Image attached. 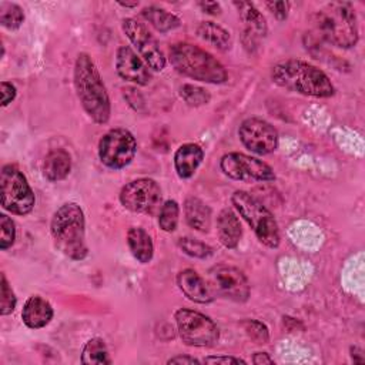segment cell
Instances as JSON below:
<instances>
[{"mask_svg":"<svg viewBox=\"0 0 365 365\" xmlns=\"http://www.w3.org/2000/svg\"><path fill=\"white\" fill-rule=\"evenodd\" d=\"M74 88L86 114L96 124H106L110 120L111 104L100 71L87 53H80L73 71Z\"/></svg>","mask_w":365,"mask_h":365,"instance_id":"obj_1","label":"cell"},{"mask_svg":"<svg viewBox=\"0 0 365 365\" xmlns=\"http://www.w3.org/2000/svg\"><path fill=\"white\" fill-rule=\"evenodd\" d=\"M271 78L277 86L302 96L327 98L335 93L331 80L322 70L297 58L277 63L271 70Z\"/></svg>","mask_w":365,"mask_h":365,"instance_id":"obj_2","label":"cell"},{"mask_svg":"<svg viewBox=\"0 0 365 365\" xmlns=\"http://www.w3.org/2000/svg\"><path fill=\"white\" fill-rule=\"evenodd\" d=\"M50 231L57 250L66 257L74 261H81L87 257L86 220L77 202H64L54 211Z\"/></svg>","mask_w":365,"mask_h":365,"instance_id":"obj_3","label":"cell"},{"mask_svg":"<svg viewBox=\"0 0 365 365\" xmlns=\"http://www.w3.org/2000/svg\"><path fill=\"white\" fill-rule=\"evenodd\" d=\"M168 58L177 73L192 80L210 84H222L228 80L225 67L212 54L191 43L173 44Z\"/></svg>","mask_w":365,"mask_h":365,"instance_id":"obj_4","label":"cell"},{"mask_svg":"<svg viewBox=\"0 0 365 365\" xmlns=\"http://www.w3.org/2000/svg\"><path fill=\"white\" fill-rule=\"evenodd\" d=\"M314 26L318 36L332 46L351 48L358 43L356 16L351 3H328L315 13Z\"/></svg>","mask_w":365,"mask_h":365,"instance_id":"obj_5","label":"cell"},{"mask_svg":"<svg viewBox=\"0 0 365 365\" xmlns=\"http://www.w3.org/2000/svg\"><path fill=\"white\" fill-rule=\"evenodd\" d=\"M231 202L238 214L255 232L258 241L268 248L279 245V230L272 212L255 197L245 191H235L231 195Z\"/></svg>","mask_w":365,"mask_h":365,"instance_id":"obj_6","label":"cell"},{"mask_svg":"<svg viewBox=\"0 0 365 365\" xmlns=\"http://www.w3.org/2000/svg\"><path fill=\"white\" fill-rule=\"evenodd\" d=\"M1 187V207L16 215H26L31 212L36 204L34 192L27 182L24 174L11 164H6L0 174Z\"/></svg>","mask_w":365,"mask_h":365,"instance_id":"obj_7","label":"cell"},{"mask_svg":"<svg viewBox=\"0 0 365 365\" xmlns=\"http://www.w3.org/2000/svg\"><path fill=\"white\" fill-rule=\"evenodd\" d=\"M174 319L180 338L185 345L207 348L218 342L220 329L205 314L190 308H178L174 312Z\"/></svg>","mask_w":365,"mask_h":365,"instance_id":"obj_8","label":"cell"},{"mask_svg":"<svg viewBox=\"0 0 365 365\" xmlns=\"http://www.w3.org/2000/svg\"><path fill=\"white\" fill-rule=\"evenodd\" d=\"M135 153V137L125 128H111L98 141L100 161L111 170L127 167L133 161Z\"/></svg>","mask_w":365,"mask_h":365,"instance_id":"obj_9","label":"cell"},{"mask_svg":"<svg viewBox=\"0 0 365 365\" xmlns=\"http://www.w3.org/2000/svg\"><path fill=\"white\" fill-rule=\"evenodd\" d=\"M210 291L234 302H245L250 298V282L245 274L232 265L217 264L208 269Z\"/></svg>","mask_w":365,"mask_h":365,"instance_id":"obj_10","label":"cell"},{"mask_svg":"<svg viewBox=\"0 0 365 365\" xmlns=\"http://www.w3.org/2000/svg\"><path fill=\"white\" fill-rule=\"evenodd\" d=\"M120 202L131 212L154 214L161 204V188L153 178L133 180L121 188Z\"/></svg>","mask_w":365,"mask_h":365,"instance_id":"obj_11","label":"cell"},{"mask_svg":"<svg viewBox=\"0 0 365 365\" xmlns=\"http://www.w3.org/2000/svg\"><path fill=\"white\" fill-rule=\"evenodd\" d=\"M220 168L232 180L261 182L275 180V173L267 163L242 153L224 154L220 160Z\"/></svg>","mask_w":365,"mask_h":365,"instance_id":"obj_12","label":"cell"},{"mask_svg":"<svg viewBox=\"0 0 365 365\" xmlns=\"http://www.w3.org/2000/svg\"><path fill=\"white\" fill-rule=\"evenodd\" d=\"M121 29L131 44L137 48L143 60L147 63V66L154 71H163L167 64L165 56L147 27L143 23H138L135 19L128 17L123 20Z\"/></svg>","mask_w":365,"mask_h":365,"instance_id":"obj_13","label":"cell"},{"mask_svg":"<svg viewBox=\"0 0 365 365\" xmlns=\"http://www.w3.org/2000/svg\"><path fill=\"white\" fill-rule=\"evenodd\" d=\"M238 137L242 145L254 154L267 155L278 147V133L268 121L250 117L244 120L238 128Z\"/></svg>","mask_w":365,"mask_h":365,"instance_id":"obj_14","label":"cell"},{"mask_svg":"<svg viewBox=\"0 0 365 365\" xmlns=\"http://www.w3.org/2000/svg\"><path fill=\"white\" fill-rule=\"evenodd\" d=\"M234 6L244 23L242 43L248 51H254V48L258 47V41L265 37L268 31L265 17L250 1H234Z\"/></svg>","mask_w":365,"mask_h":365,"instance_id":"obj_15","label":"cell"},{"mask_svg":"<svg viewBox=\"0 0 365 365\" xmlns=\"http://www.w3.org/2000/svg\"><path fill=\"white\" fill-rule=\"evenodd\" d=\"M115 70L123 80L137 86H147L151 81V73L148 71V67L128 46H121L117 48Z\"/></svg>","mask_w":365,"mask_h":365,"instance_id":"obj_16","label":"cell"},{"mask_svg":"<svg viewBox=\"0 0 365 365\" xmlns=\"http://www.w3.org/2000/svg\"><path fill=\"white\" fill-rule=\"evenodd\" d=\"M177 285L181 292L192 302L208 304L214 299L207 281L191 268H185L177 274Z\"/></svg>","mask_w":365,"mask_h":365,"instance_id":"obj_17","label":"cell"},{"mask_svg":"<svg viewBox=\"0 0 365 365\" xmlns=\"http://www.w3.org/2000/svg\"><path fill=\"white\" fill-rule=\"evenodd\" d=\"M53 315L54 311L51 304L40 295H31L30 298H27L21 311L23 322L31 329L46 327L53 319Z\"/></svg>","mask_w":365,"mask_h":365,"instance_id":"obj_18","label":"cell"},{"mask_svg":"<svg viewBox=\"0 0 365 365\" xmlns=\"http://www.w3.org/2000/svg\"><path fill=\"white\" fill-rule=\"evenodd\" d=\"M202 158L204 151L198 144L187 143L180 145L174 154V168L177 175L182 180L192 177L202 163Z\"/></svg>","mask_w":365,"mask_h":365,"instance_id":"obj_19","label":"cell"},{"mask_svg":"<svg viewBox=\"0 0 365 365\" xmlns=\"http://www.w3.org/2000/svg\"><path fill=\"white\" fill-rule=\"evenodd\" d=\"M217 235L220 242L225 248H237L241 235H242V227L237 217V214L230 210L224 208L218 217H217Z\"/></svg>","mask_w":365,"mask_h":365,"instance_id":"obj_20","label":"cell"},{"mask_svg":"<svg viewBox=\"0 0 365 365\" xmlns=\"http://www.w3.org/2000/svg\"><path fill=\"white\" fill-rule=\"evenodd\" d=\"M71 171V157L63 148H54L47 153L43 163V174L51 181L57 182L64 180Z\"/></svg>","mask_w":365,"mask_h":365,"instance_id":"obj_21","label":"cell"},{"mask_svg":"<svg viewBox=\"0 0 365 365\" xmlns=\"http://www.w3.org/2000/svg\"><path fill=\"white\" fill-rule=\"evenodd\" d=\"M184 215L187 224L200 232H207L211 227V208L197 197L184 201Z\"/></svg>","mask_w":365,"mask_h":365,"instance_id":"obj_22","label":"cell"},{"mask_svg":"<svg viewBox=\"0 0 365 365\" xmlns=\"http://www.w3.org/2000/svg\"><path fill=\"white\" fill-rule=\"evenodd\" d=\"M127 245L133 257L141 262L148 264L154 255V244L150 234L141 227H131L127 232Z\"/></svg>","mask_w":365,"mask_h":365,"instance_id":"obj_23","label":"cell"},{"mask_svg":"<svg viewBox=\"0 0 365 365\" xmlns=\"http://www.w3.org/2000/svg\"><path fill=\"white\" fill-rule=\"evenodd\" d=\"M197 34L200 38L221 51H225L231 47L230 31L214 21H201L197 27Z\"/></svg>","mask_w":365,"mask_h":365,"instance_id":"obj_24","label":"cell"},{"mask_svg":"<svg viewBox=\"0 0 365 365\" xmlns=\"http://www.w3.org/2000/svg\"><path fill=\"white\" fill-rule=\"evenodd\" d=\"M141 16L144 17L145 21H148L160 33L171 31V30L180 27V24H181V20L175 14H173L161 7H157V6L144 7L141 11Z\"/></svg>","mask_w":365,"mask_h":365,"instance_id":"obj_25","label":"cell"},{"mask_svg":"<svg viewBox=\"0 0 365 365\" xmlns=\"http://www.w3.org/2000/svg\"><path fill=\"white\" fill-rule=\"evenodd\" d=\"M81 362L88 364V365H104V364H111V358L107 349V345L103 338L94 336L90 338L81 351Z\"/></svg>","mask_w":365,"mask_h":365,"instance_id":"obj_26","label":"cell"},{"mask_svg":"<svg viewBox=\"0 0 365 365\" xmlns=\"http://www.w3.org/2000/svg\"><path fill=\"white\" fill-rule=\"evenodd\" d=\"M24 21L23 9L16 3H0V24L9 30L19 29Z\"/></svg>","mask_w":365,"mask_h":365,"instance_id":"obj_27","label":"cell"},{"mask_svg":"<svg viewBox=\"0 0 365 365\" xmlns=\"http://www.w3.org/2000/svg\"><path fill=\"white\" fill-rule=\"evenodd\" d=\"M178 215H180L178 202L174 200H167L160 208V214H158L160 228L165 232H173L177 228Z\"/></svg>","mask_w":365,"mask_h":365,"instance_id":"obj_28","label":"cell"},{"mask_svg":"<svg viewBox=\"0 0 365 365\" xmlns=\"http://www.w3.org/2000/svg\"><path fill=\"white\" fill-rule=\"evenodd\" d=\"M178 247L181 248V251L192 258H200V259H205L210 258L214 254L212 247H210L208 244L191 238V237H181L178 240Z\"/></svg>","mask_w":365,"mask_h":365,"instance_id":"obj_29","label":"cell"},{"mask_svg":"<svg viewBox=\"0 0 365 365\" xmlns=\"http://www.w3.org/2000/svg\"><path fill=\"white\" fill-rule=\"evenodd\" d=\"M180 96L188 106L192 107L208 104L211 100V94L205 88L194 84H182L180 87Z\"/></svg>","mask_w":365,"mask_h":365,"instance_id":"obj_30","label":"cell"},{"mask_svg":"<svg viewBox=\"0 0 365 365\" xmlns=\"http://www.w3.org/2000/svg\"><path fill=\"white\" fill-rule=\"evenodd\" d=\"M241 325H242L245 334L248 335V338L251 341H254L255 344L264 345L269 341V331L264 322L254 319V318H248V319H244L241 322Z\"/></svg>","mask_w":365,"mask_h":365,"instance_id":"obj_31","label":"cell"},{"mask_svg":"<svg viewBox=\"0 0 365 365\" xmlns=\"http://www.w3.org/2000/svg\"><path fill=\"white\" fill-rule=\"evenodd\" d=\"M0 314L9 315L14 311L16 305H17V298L11 289V287L9 285V281L6 278L4 274H1V285H0Z\"/></svg>","mask_w":365,"mask_h":365,"instance_id":"obj_32","label":"cell"},{"mask_svg":"<svg viewBox=\"0 0 365 365\" xmlns=\"http://www.w3.org/2000/svg\"><path fill=\"white\" fill-rule=\"evenodd\" d=\"M16 228L14 222L6 214H0V248L4 251L14 244Z\"/></svg>","mask_w":365,"mask_h":365,"instance_id":"obj_33","label":"cell"},{"mask_svg":"<svg viewBox=\"0 0 365 365\" xmlns=\"http://www.w3.org/2000/svg\"><path fill=\"white\" fill-rule=\"evenodd\" d=\"M265 6L268 7V10L274 14V17L277 20L282 21L288 17V11H289V3L288 1H267Z\"/></svg>","mask_w":365,"mask_h":365,"instance_id":"obj_34","label":"cell"},{"mask_svg":"<svg viewBox=\"0 0 365 365\" xmlns=\"http://www.w3.org/2000/svg\"><path fill=\"white\" fill-rule=\"evenodd\" d=\"M204 364H224V365H228V364H242L245 365L247 362L241 358H237V356H228V355H211V356H205Z\"/></svg>","mask_w":365,"mask_h":365,"instance_id":"obj_35","label":"cell"},{"mask_svg":"<svg viewBox=\"0 0 365 365\" xmlns=\"http://www.w3.org/2000/svg\"><path fill=\"white\" fill-rule=\"evenodd\" d=\"M124 97L127 98L128 104H130L134 110H137V111L143 110V107H144V98H143V96H141L135 88H127V90H124Z\"/></svg>","mask_w":365,"mask_h":365,"instance_id":"obj_36","label":"cell"},{"mask_svg":"<svg viewBox=\"0 0 365 365\" xmlns=\"http://www.w3.org/2000/svg\"><path fill=\"white\" fill-rule=\"evenodd\" d=\"M16 87L9 81H1V106H9L16 98Z\"/></svg>","mask_w":365,"mask_h":365,"instance_id":"obj_37","label":"cell"},{"mask_svg":"<svg viewBox=\"0 0 365 365\" xmlns=\"http://www.w3.org/2000/svg\"><path fill=\"white\" fill-rule=\"evenodd\" d=\"M198 6L201 7V10L207 14L211 16H217L221 13V6L217 1H200Z\"/></svg>","mask_w":365,"mask_h":365,"instance_id":"obj_38","label":"cell"},{"mask_svg":"<svg viewBox=\"0 0 365 365\" xmlns=\"http://www.w3.org/2000/svg\"><path fill=\"white\" fill-rule=\"evenodd\" d=\"M167 364H178V365H182V364H188V365L197 364V365H200L201 361L197 359V358H194V356H188V355H177V356L170 358V359L167 361Z\"/></svg>","mask_w":365,"mask_h":365,"instance_id":"obj_39","label":"cell"},{"mask_svg":"<svg viewBox=\"0 0 365 365\" xmlns=\"http://www.w3.org/2000/svg\"><path fill=\"white\" fill-rule=\"evenodd\" d=\"M252 362H254L255 365H265V364L272 365V364H274V359H272L267 352H255V354L252 355Z\"/></svg>","mask_w":365,"mask_h":365,"instance_id":"obj_40","label":"cell"},{"mask_svg":"<svg viewBox=\"0 0 365 365\" xmlns=\"http://www.w3.org/2000/svg\"><path fill=\"white\" fill-rule=\"evenodd\" d=\"M351 358H352V361L354 362H358V364H362L364 361H365V358H364V355H362V352H361V349L359 348H351Z\"/></svg>","mask_w":365,"mask_h":365,"instance_id":"obj_41","label":"cell"},{"mask_svg":"<svg viewBox=\"0 0 365 365\" xmlns=\"http://www.w3.org/2000/svg\"><path fill=\"white\" fill-rule=\"evenodd\" d=\"M118 4L123 6V7H135L138 3H137V1H134V3H123V1H118Z\"/></svg>","mask_w":365,"mask_h":365,"instance_id":"obj_42","label":"cell"}]
</instances>
